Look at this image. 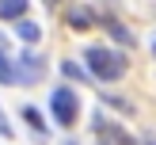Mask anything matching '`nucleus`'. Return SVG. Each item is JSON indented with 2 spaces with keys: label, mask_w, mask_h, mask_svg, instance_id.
<instances>
[{
  "label": "nucleus",
  "mask_w": 156,
  "mask_h": 145,
  "mask_svg": "<svg viewBox=\"0 0 156 145\" xmlns=\"http://www.w3.org/2000/svg\"><path fill=\"white\" fill-rule=\"evenodd\" d=\"M61 73H65L69 80H84V73H80V69L73 65V61H65V65H61Z\"/></svg>",
  "instance_id": "nucleus-11"
},
{
  "label": "nucleus",
  "mask_w": 156,
  "mask_h": 145,
  "mask_svg": "<svg viewBox=\"0 0 156 145\" xmlns=\"http://www.w3.org/2000/svg\"><path fill=\"white\" fill-rule=\"evenodd\" d=\"M15 34H19L27 46H34L38 38H42V27H38V23H30V19H15Z\"/></svg>",
  "instance_id": "nucleus-6"
},
{
  "label": "nucleus",
  "mask_w": 156,
  "mask_h": 145,
  "mask_svg": "<svg viewBox=\"0 0 156 145\" xmlns=\"http://www.w3.org/2000/svg\"><path fill=\"white\" fill-rule=\"evenodd\" d=\"M46 4H53V0H46Z\"/></svg>",
  "instance_id": "nucleus-14"
},
{
  "label": "nucleus",
  "mask_w": 156,
  "mask_h": 145,
  "mask_svg": "<svg viewBox=\"0 0 156 145\" xmlns=\"http://www.w3.org/2000/svg\"><path fill=\"white\" fill-rule=\"evenodd\" d=\"M0 46H4V42H0Z\"/></svg>",
  "instance_id": "nucleus-15"
},
{
  "label": "nucleus",
  "mask_w": 156,
  "mask_h": 145,
  "mask_svg": "<svg viewBox=\"0 0 156 145\" xmlns=\"http://www.w3.org/2000/svg\"><path fill=\"white\" fill-rule=\"evenodd\" d=\"M95 134H99V141H103V145H133V141H129V134H126L122 126H114V122H103V118L95 122Z\"/></svg>",
  "instance_id": "nucleus-4"
},
{
  "label": "nucleus",
  "mask_w": 156,
  "mask_h": 145,
  "mask_svg": "<svg viewBox=\"0 0 156 145\" xmlns=\"http://www.w3.org/2000/svg\"><path fill=\"white\" fill-rule=\"evenodd\" d=\"M69 27H76V31L91 27V12H88V8H76V12H69Z\"/></svg>",
  "instance_id": "nucleus-8"
},
{
  "label": "nucleus",
  "mask_w": 156,
  "mask_h": 145,
  "mask_svg": "<svg viewBox=\"0 0 156 145\" xmlns=\"http://www.w3.org/2000/svg\"><path fill=\"white\" fill-rule=\"evenodd\" d=\"M0 84H15V65L4 50H0Z\"/></svg>",
  "instance_id": "nucleus-9"
},
{
  "label": "nucleus",
  "mask_w": 156,
  "mask_h": 145,
  "mask_svg": "<svg viewBox=\"0 0 156 145\" xmlns=\"http://www.w3.org/2000/svg\"><path fill=\"white\" fill-rule=\"evenodd\" d=\"M103 23H107V31H111V38H114V42H118V46H126V50H129V46H137V38H133V34H129V31H126V27H122V23H118V19H114V15H107V19H103Z\"/></svg>",
  "instance_id": "nucleus-5"
},
{
  "label": "nucleus",
  "mask_w": 156,
  "mask_h": 145,
  "mask_svg": "<svg viewBox=\"0 0 156 145\" xmlns=\"http://www.w3.org/2000/svg\"><path fill=\"white\" fill-rule=\"evenodd\" d=\"M27 0H0V19H23Z\"/></svg>",
  "instance_id": "nucleus-7"
},
{
  "label": "nucleus",
  "mask_w": 156,
  "mask_h": 145,
  "mask_svg": "<svg viewBox=\"0 0 156 145\" xmlns=\"http://www.w3.org/2000/svg\"><path fill=\"white\" fill-rule=\"evenodd\" d=\"M50 111H53V118H57L61 126H73V122H76V111H80L76 92H73V88H57V92L50 96Z\"/></svg>",
  "instance_id": "nucleus-2"
},
{
  "label": "nucleus",
  "mask_w": 156,
  "mask_h": 145,
  "mask_svg": "<svg viewBox=\"0 0 156 145\" xmlns=\"http://www.w3.org/2000/svg\"><path fill=\"white\" fill-rule=\"evenodd\" d=\"M38 76H42V57L38 53H19L15 57V80H23V84H34Z\"/></svg>",
  "instance_id": "nucleus-3"
},
{
  "label": "nucleus",
  "mask_w": 156,
  "mask_h": 145,
  "mask_svg": "<svg viewBox=\"0 0 156 145\" xmlns=\"http://www.w3.org/2000/svg\"><path fill=\"white\" fill-rule=\"evenodd\" d=\"M84 61H88L91 76H99V80H122L126 76V53L118 50H107V46H88L84 50Z\"/></svg>",
  "instance_id": "nucleus-1"
},
{
  "label": "nucleus",
  "mask_w": 156,
  "mask_h": 145,
  "mask_svg": "<svg viewBox=\"0 0 156 145\" xmlns=\"http://www.w3.org/2000/svg\"><path fill=\"white\" fill-rule=\"evenodd\" d=\"M23 118H27V122H30V126H34V130H38V134H42V126H46V122H42V114H38V111H34V107H27V111H23Z\"/></svg>",
  "instance_id": "nucleus-10"
},
{
  "label": "nucleus",
  "mask_w": 156,
  "mask_h": 145,
  "mask_svg": "<svg viewBox=\"0 0 156 145\" xmlns=\"http://www.w3.org/2000/svg\"><path fill=\"white\" fill-rule=\"evenodd\" d=\"M152 53H156V42H152Z\"/></svg>",
  "instance_id": "nucleus-13"
},
{
  "label": "nucleus",
  "mask_w": 156,
  "mask_h": 145,
  "mask_svg": "<svg viewBox=\"0 0 156 145\" xmlns=\"http://www.w3.org/2000/svg\"><path fill=\"white\" fill-rule=\"evenodd\" d=\"M12 134H15V126H12V122H8V114L0 111V137H12Z\"/></svg>",
  "instance_id": "nucleus-12"
}]
</instances>
